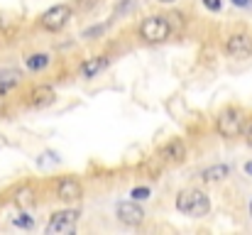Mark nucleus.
I'll use <instances>...</instances> for the list:
<instances>
[{
	"instance_id": "nucleus-1",
	"label": "nucleus",
	"mask_w": 252,
	"mask_h": 235,
	"mask_svg": "<svg viewBox=\"0 0 252 235\" xmlns=\"http://www.w3.org/2000/svg\"><path fill=\"white\" fill-rule=\"evenodd\" d=\"M176 208L189 218H203L211 211V199L198 189H184L176 196Z\"/></svg>"
},
{
	"instance_id": "nucleus-2",
	"label": "nucleus",
	"mask_w": 252,
	"mask_h": 235,
	"mask_svg": "<svg viewBox=\"0 0 252 235\" xmlns=\"http://www.w3.org/2000/svg\"><path fill=\"white\" fill-rule=\"evenodd\" d=\"M169 34H171V25H169L167 17L152 15V17L142 20V25H140V37H142L145 42L157 44V42H164Z\"/></svg>"
},
{
	"instance_id": "nucleus-3",
	"label": "nucleus",
	"mask_w": 252,
	"mask_h": 235,
	"mask_svg": "<svg viewBox=\"0 0 252 235\" xmlns=\"http://www.w3.org/2000/svg\"><path fill=\"white\" fill-rule=\"evenodd\" d=\"M243 123H245V118H243V113H240L238 108H225V110L218 115L216 128H218V135H220V137L233 140V137H238V135L243 133Z\"/></svg>"
},
{
	"instance_id": "nucleus-4",
	"label": "nucleus",
	"mask_w": 252,
	"mask_h": 235,
	"mask_svg": "<svg viewBox=\"0 0 252 235\" xmlns=\"http://www.w3.org/2000/svg\"><path fill=\"white\" fill-rule=\"evenodd\" d=\"M71 20V7L69 5H54L49 7L42 17H39V25L47 30V32H59L66 27V22Z\"/></svg>"
},
{
	"instance_id": "nucleus-5",
	"label": "nucleus",
	"mask_w": 252,
	"mask_h": 235,
	"mask_svg": "<svg viewBox=\"0 0 252 235\" xmlns=\"http://www.w3.org/2000/svg\"><path fill=\"white\" fill-rule=\"evenodd\" d=\"M76 223H79V211H59L49 218L47 235H69L74 233Z\"/></svg>"
},
{
	"instance_id": "nucleus-6",
	"label": "nucleus",
	"mask_w": 252,
	"mask_h": 235,
	"mask_svg": "<svg viewBox=\"0 0 252 235\" xmlns=\"http://www.w3.org/2000/svg\"><path fill=\"white\" fill-rule=\"evenodd\" d=\"M118 218H120V223L137 228V226L145 221V211H142L132 199H130V201H120V203H118Z\"/></svg>"
},
{
	"instance_id": "nucleus-7",
	"label": "nucleus",
	"mask_w": 252,
	"mask_h": 235,
	"mask_svg": "<svg viewBox=\"0 0 252 235\" xmlns=\"http://www.w3.org/2000/svg\"><path fill=\"white\" fill-rule=\"evenodd\" d=\"M228 54L235 57V59H248L252 54V37L250 34H233L225 44Z\"/></svg>"
},
{
	"instance_id": "nucleus-8",
	"label": "nucleus",
	"mask_w": 252,
	"mask_h": 235,
	"mask_svg": "<svg viewBox=\"0 0 252 235\" xmlns=\"http://www.w3.org/2000/svg\"><path fill=\"white\" fill-rule=\"evenodd\" d=\"M57 196H59L62 201H79V199L84 196V189H81V184H79L74 176H64V179H59V184H57Z\"/></svg>"
},
{
	"instance_id": "nucleus-9",
	"label": "nucleus",
	"mask_w": 252,
	"mask_h": 235,
	"mask_svg": "<svg viewBox=\"0 0 252 235\" xmlns=\"http://www.w3.org/2000/svg\"><path fill=\"white\" fill-rule=\"evenodd\" d=\"M159 157H162L167 164H181V162H184V157H186V147H184V142H181V140H169L167 145L162 147Z\"/></svg>"
},
{
	"instance_id": "nucleus-10",
	"label": "nucleus",
	"mask_w": 252,
	"mask_h": 235,
	"mask_svg": "<svg viewBox=\"0 0 252 235\" xmlns=\"http://www.w3.org/2000/svg\"><path fill=\"white\" fill-rule=\"evenodd\" d=\"M52 101H54V88L52 86H37L30 93V105H34V108H44Z\"/></svg>"
},
{
	"instance_id": "nucleus-11",
	"label": "nucleus",
	"mask_w": 252,
	"mask_h": 235,
	"mask_svg": "<svg viewBox=\"0 0 252 235\" xmlns=\"http://www.w3.org/2000/svg\"><path fill=\"white\" fill-rule=\"evenodd\" d=\"M225 176H230L228 164H213V167L203 169V181H206V184H218V181H223Z\"/></svg>"
},
{
	"instance_id": "nucleus-12",
	"label": "nucleus",
	"mask_w": 252,
	"mask_h": 235,
	"mask_svg": "<svg viewBox=\"0 0 252 235\" xmlns=\"http://www.w3.org/2000/svg\"><path fill=\"white\" fill-rule=\"evenodd\" d=\"M105 67H108V59H105V57H95V59H88V62L81 64V74H84L86 78H93L95 74H100Z\"/></svg>"
},
{
	"instance_id": "nucleus-13",
	"label": "nucleus",
	"mask_w": 252,
	"mask_h": 235,
	"mask_svg": "<svg viewBox=\"0 0 252 235\" xmlns=\"http://www.w3.org/2000/svg\"><path fill=\"white\" fill-rule=\"evenodd\" d=\"M20 71H15V69H2L0 71V91L2 93H7L12 86H17L20 83Z\"/></svg>"
},
{
	"instance_id": "nucleus-14",
	"label": "nucleus",
	"mask_w": 252,
	"mask_h": 235,
	"mask_svg": "<svg viewBox=\"0 0 252 235\" xmlns=\"http://www.w3.org/2000/svg\"><path fill=\"white\" fill-rule=\"evenodd\" d=\"M15 203H17L20 208H30V206L34 203V191H32L30 186L20 189V191H17V196H15Z\"/></svg>"
},
{
	"instance_id": "nucleus-15",
	"label": "nucleus",
	"mask_w": 252,
	"mask_h": 235,
	"mask_svg": "<svg viewBox=\"0 0 252 235\" xmlns=\"http://www.w3.org/2000/svg\"><path fill=\"white\" fill-rule=\"evenodd\" d=\"M47 64H49V57L47 54H32L27 59V69H32V71H42Z\"/></svg>"
},
{
	"instance_id": "nucleus-16",
	"label": "nucleus",
	"mask_w": 252,
	"mask_h": 235,
	"mask_svg": "<svg viewBox=\"0 0 252 235\" xmlns=\"http://www.w3.org/2000/svg\"><path fill=\"white\" fill-rule=\"evenodd\" d=\"M132 201H145L147 196H150V189H145V186H137V189H132Z\"/></svg>"
},
{
	"instance_id": "nucleus-17",
	"label": "nucleus",
	"mask_w": 252,
	"mask_h": 235,
	"mask_svg": "<svg viewBox=\"0 0 252 235\" xmlns=\"http://www.w3.org/2000/svg\"><path fill=\"white\" fill-rule=\"evenodd\" d=\"M105 32V25H100V27H91V30H86L84 37H98V34H103Z\"/></svg>"
},
{
	"instance_id": "nucleus-18",
	"label": "nucleus",
	"mask_w": 252,
	"mask_h": 235,
	"mask_svg": "<svg viewBox=\"0 0 252 235\" xmlns=\"http://www.w3.org/2000/svg\"><path fill=\"white\" fill-rule=\"evenodd\" d=\"M15 226H20V228H32L34 223H32V218H15Z\"/></svg>"
},
{
	"instance_id": "nucleus-19",
	"label": "nucleus",
	"mask_w": 252,
	"mask_h": 235,
	"mask_svg": "<svg viewBox=\"0 0 252 235\" xmlns=\"http://www.w3.org/2000/svg\"><path fill=\"white\" fill-rule=\"evenodd\" d=\"M203 5H206L208 10H213V12L220 10V0H203Z\"/></svg>"
},
{
	"instance_id": "nucleus-20",
	"label": "nucleus",
	"mask_w": 252,
	"mask_h": 235,
	"mask_svg": "<svg viewBox=\"0 0 252 235\" xmlns=\"http://www.w3.org/2000/svg\"><path fill=\"white\" fill-rule=\"evenodd\" d=\"M245 140H248V145L252 147V123H250V128L245 130Z\"/></svg>"
},
{
	"instance_id": "nucleus-21",
	"label": "nucleus",
	"mask_w": 252,
	"mask_h": 235,
	"mask_svg": "<svg viewBox=\"0 0 252 235\" xmlns=\"http://www.w3.org/2000/svg\"><path fill=\"white\" fill-rule=\"evenodd\" d=\"M238 7H245V5H250V0H233Z\"/></svg>"
},
{
	"instance_id": "nucleus-22",
	"label": "nucleus",
	"mask_w": 252,
	"mask_h": 235,
	"mask_svg": "<svg viewBox=\"0 0 252 235\" xmlns=\"http://www.w3.org/2000/svg\"><path fill=\"white\" fill-rule=\"evenodd\" d=\"M5 110V98H2V91H0V113Z\"/></svg>"
},
{
	"instance_id": "nucleus-23",
	"label": "nucleus",
	"mask_w": 252,
	"mask_h": 235,
	"mask_svg": "<svg viewBox=\"0 0 252 235\" xmlns=\"http://www.w3.org/2000/svg\"><path fill=\"white\" fill-rule=\"evenodd\" d=\"M245 171H248V174H252V162H248V164H245Z\"/></svg>"
},
{
	"instance_id": "nucleus-24",
	"label": "nucleus",
	"mask_w": 252,
	"mask_h": 235,
	"mask_svg": "<svg viewBox=\"0 0 252 235\" xmlns=\"http://www.w3.org/2000/svg\"><path fill=\"white\" fill-rule=\"evenodd\" d=\"M2 27H5V20H2V15H0V30H2Z\"/></svg>"
},
{
	"instance_id": "nucleus-25",
	"label": "nucleus",
	"mask_w": 252,
	"mask_h": 235,
	"mask_svg": "<svg viewBox=\"0 0 252 235\" xmlns=\"http://www.w3.org/2000/svg\"><path fill=\"white\" fill-rule=\"evenodd\" d=\"M162 2H174V0H162Z\"/></svg>"
},
{
	"instance_id": "nucleus-26",
	"label": "nucleus",
	"mask_w": 252,
	"mask_h": 235,
	"mask_svg": "<svg viewBox=\"0 0 252 235\" xmlns=\"http://www.w3.org/2000/svg\"><path fill=\"white\" fill-rule=\"evenodd\" d=\"M250 213H252V203H250Z\"/></svg>"
}]
</instances>
